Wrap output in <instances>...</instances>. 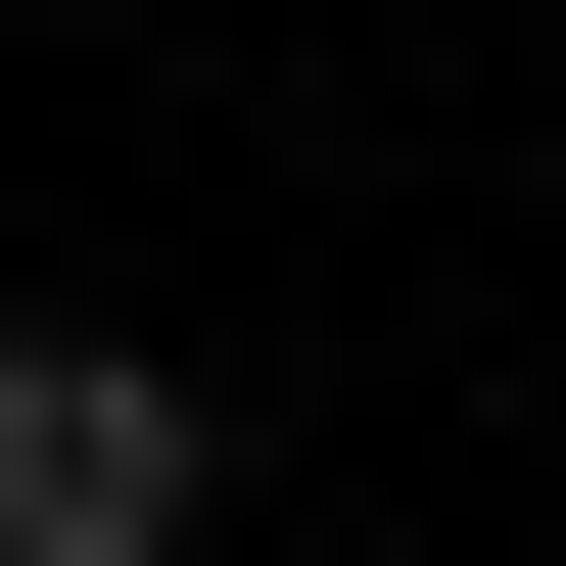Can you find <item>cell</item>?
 I'll list each match as a JSON object with an SVG mask.
<instances>
[{
    "mask_svg": "<svg viewBox=\"0 0 566 566\" xmlns=\"http://www.w3.org/2000/svg\"><path fill=\"white\" fill-rule=\"evenodd\" d=\"M0 566H189V378L142 331H0Z\"/></svg>",
    "mask_w": 566,
    "mask_h": 566,
    "instance_id": "cell-1",
    "label": "cell"
}]
</instances>
